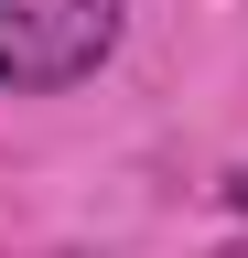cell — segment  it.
Masks as SVG:
<instances>
[{"instance_id": "1", "label": "cell", "mask_w": 248, "mask_h": 258, "mask_svg": "<svg viewBox=\"0 0 248 258\" xmlns=\"http://www.w3.org/2000/svg\"><path fill=\"white\" fill-rule=\"evenodd\" d=\"M119 54V0H0V86L54 97Z\"/></svg>"}, {"instance_id": "2", "label": "cell", "mask_w": 248, "mask_h": 258, "mask_svg": "<svg viewBox=\"0 0 248 258\" xmlns=\"http://www.w3.org/2000/svg\"><path fill=\"white\" fill-rule=\"evenodd\" d=\"M216 194H227V205H237V215H248V161H237V172H227V183H216Z\"/></svg>"}, {"instance_id": "3", "label": "cell", "mask_w": 248, "mask_h": 258, "mask_svg": "<svg viewBox=\"0 0 248 258\" xmlns=\"http://www.w3.org/2000/svg\"><path fill=\"white\" fill-rule=\"evenodd\" d=\"M227 258H248V247H227Z\"/></svg>"}]
</instances>
